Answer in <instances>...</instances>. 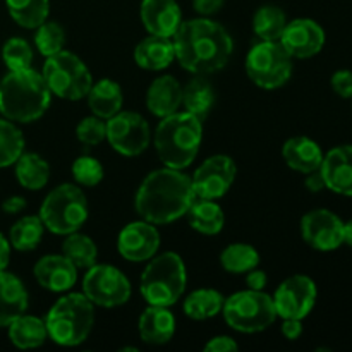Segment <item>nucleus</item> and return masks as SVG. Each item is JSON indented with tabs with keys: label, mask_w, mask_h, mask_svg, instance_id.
Wrapping results in <instances>:
<instances>
[{
	"label": "nucleus",
	"mask_w": 352,
	"mask_h": 352,
	"mask_svg": "<svg viewBox=\"0 0 352 352\" xmlns=\"http://www.w3.org/2000/svg\"><path fill=\"white\" fill-rule=\"evenodd\" d=\"M172 38L175 58L181 67L196 76L223 69L234 52L232 36L222 24L208 17L182 21Z\"/></svg>",
	"instance_id": "obj_1"
},
{
	"label": "nucleus",
	"mask_w": 352,
	"mask_h": 352,
	"mask_svg": "<svg viewBox=\"0 0 352 352\" xmlns=\"http://www.w3.org/2000/svg\"><path fill=\"white\" fill-rule=\"evenodd\" d=\"M196 195L189 175L177 168H158L138 188L134 206L138 215L153 226H165L184 217Z\"/></svg>",
	"instance_id": "obj_2"
},
{
	"label": "nucleus",
	"mask_w": 352,
	"mask_h": 352,
	"mask_svg": "<svg viewBox=\"0 0 352 352\" xmlns=\"http://www.w3.org/2000/svg\"><path fill=\"white\" fill-rule=\"evenodd\" d=\"M50 100L43 76L31 67L9 71L0 81V113L12 122L30 124L41 119Z\"/></svg>",
	"instance_id": "obj_3"
},
{
	"label": "nucleus",
	"mask_w": 352,
	"mask_h": 352,
	"mask_svg": "<svg viewBox=\"0 0 352 352\" xmlns=\"http://www.w3.org/2000/svg\"><path fill=\"white\" fill-rule=\"evenodd\" d=\"M203 140V122L189 112L164 117L155 131V148L165 167L184 170L198 157Z\"/></svg>",
	"instance_id": "obj_4"
},
{
	"label": "nucleus",
	"mask_w": 352,
	"mask_h": 352,
	"mask_svg": "<svg viewBox=\"0 0 352 352\" xmlns=\"http://www.w3.org/2000/svg\"><path fill=\"white\" fill-rule=\"evenodd\" d=\"M45 325L48 337L55 344L79 346L88 339L95 325V305L82 292L62 296L48 311Z\"/></svg>",
	"instance_id": "obj_5"
},
{
	"label": "nucleus",
	"mask_w": 352,
	"mask_h": 352,
	"mask_svg": "<svg viewBox=\"0 0 352 352\" xmlns=\"http://www.w3.org/2000/svg\"><path fill=\"white\" fill-rule=\"evenodd\" d=\"M188 284L186 265L177 253L155 254L141 275L140 291L151 306L170 308L182 298Z\"/></svg>",
	"instance_id": "obj_6"
},
{
	"label": "nucleus",
	"mask_w": 352,
	"mask_h": 352,
	"mask_svg": "<svg viewBox=\"0 0 352 352\" xmlns=\"http://www.w3.org/2000/svg\"><path fill=\"white\" fill-rule=\"evenodd\" d=\"M45 229L57 236L78 232L88 220V201L78 186L60 184L47 195L38 215Z\"/></svg>",
	"instance_id": "obj_7"
},
{
	"label": "nucleus",
	"mask_w": 352,
	"mask_h": 352,
	"mask_svg": "<svg viewBox=\"0 0 352 352\" xmlns=\"http://www.w3.org/2000/svg\"><path fill=\"white\" fill-rule=\"evenodd\" d=\"M227 325L241 333H258L274 325L278 318L274 299L263 291H239L223 301Z\"/></svg>",
	"instance_id": "obj_8"
},
{
	"label": "nucleus",
	"mask_w": 352,
	"mask_h": 352,
	"mask_svg": "<svg viewBox=\"0 0 352 352\" xmlns=\"http://www.w3.org/2000/svg\"><path fill=\"white\" fill-rule=\"evenodd\" d=\"M41 76L50 93L71 102L86 98L93 86V78L85 62L67 50L47 57Z\"/></svg>",
	"instance_id": "obj_9"
},
{
	"label": "nucleus",
	"mask_w": 352,
	"mask_h": 352,
	"mask_svg": "<svg viewBox=\"0 0 352 352\" xmlns=\"http://www.w3.org/2000/svg\"><path fill=\"white\" fill-rule=\"evenodd\" d=\"M248 78L263 89H277L292 76V57L280 41L254 45L246 57Z\"/></svg>",
	"instance_id": "obj_10"
},
{
	"label": "nucleus",
	"mask_w": 352,
	"mask_h": 352,
	"mask_svg": "<svg viewBox=\"0 0 352 352\" xmlns=\"http://www.w3.org/2000/svg\"><path fill=\"white\" fill-rule=\"evenodd\" d=\"M82 294L96 306L117 308L129 301L131 282L112 265H93L82 278Z\"/></svg>",
	"instance_id": "obj_11"
},
{
	"label": "nucleus",
	"mask_w": 352,
	"mask_h": 352,
	"mask_svg": "<svg viewBox=\"0 0 352 352\" xmlns=\"http://www.w3.org/2000/svg\"><path fill=\"white\" fill-rule=\"evenodd\" d=\"M107 140L117 153L138 157L150 146V126L140 113L117 112L107 119Z\"/></svg>",
	"instance_id": "obj_12"
},
{
	"label": "nucleus",
	"mask_w": 352,
	"mask_h": 352,
	"mask_svg": "<svg viewBox=\"0 0 352 352\" xmlns=\"http://www.w3.org/2000/svg\"><path fill=\"white\" fill-rule=\"evenodd\" d=\"M316 284L306 275H292L285 278L274 294L277 316L282 320H305L316 305Z\"/></svg>",
	"instance_id": "obj_13"
},
{
	"label": "nucleus",
	"mask_w": 352,
	"mask_h": 352,
	"mask_svg": "<svg viewBox=\"0 0 352 352\" xmlns=\"http://www.w3.org/2000/svg\"><path fill=\"white\" fill-rule=\"evenodd\" d=\"M237 167L227 155H213L206 158L192 174L191 182L196 198L219 199L227 195L236 179Z\"/></svg>",
	"instance_id": "obj_14"
},
{
	"label": "nucleus",
	"mask_w": 352,
	"mask_h": 352,
	"mask_svg": "<svg viewBox=\"0 0 352 352\" xmlns=\"http://www.w3.org/2000/svg\"><path fill=\"white\" fill-rule=\"evenodd\" d=\"M301 234L308 246L333 251L344 244V222L330 210H313L302 217Z\"/></svg>",
	"instance_id": "obj_15"
},
{
	"label": "nucleus",
	"mask_w": 352,
	"mask_h": 352,
	"mask_svg": "<svg viewBox=\"0 0 352 352\" xmlns=\"http://www.w3.org/2000/svg\"><path fill=\"white\" fill-rule=\"evenodd\" d=\"M160 248V234L153 223L146 220L131 222L120 230L117 250L127 261H150Z\"/></svg>",
	"instance_id": "obj_16"
},
{
	"label": "nucleus",
	"mask_w": 352,
	"mask_h": 352,
	"mask_svg": "<svg viewBox=\"0 0 352 352\" xmlns=\"http://www.w3.org/2000/svg\"><path fill=\"white\" fill-rule=\"evenodd\" d=\"M278 41L292 58H309L322 52L325 45V31L316 21L301 17L287 23Z\"/></svg>",
	"instance_id": "obj_17"
},
{
	"label": "nucleus",
	"mask_w": 352,
	"mask_h": 352,
	"mask_svg": "<svg viewBox=\"0 0 352 352\" xmlns=\"http://www.w3.org/2000/svg\"><path fill=\"white\" fill-rule=\"evenodd\" d=\"M140 14L144 30L155 36L172 38L182 24L181 7L175 0H143Z\"/></svg>",
	"instance_id": "obj_18"
},
{
	"label": "nucleus",
	"mask_w": 352,
	"mask_h": 352,
	"mask_svg": "<svg viewBox=\"0 0 352 352\" xmlns=\"http://www.w3.org/2000/svg\"><path fill=\"white\" fill-rule=\"evenodd\" d=\"M33 272L38 284L52 292L69 291L78 280V268L64 254H47L38 260Z\"/></svg>",
	"instance_id": "obj_19"
},
{
	"label": "nucleus",
	"mask_w": 352,
	"mask_h": 352,
	"mask_svg": "<svg viewBox=\"0 0 352 352\" xmlns=\"http://www.w3.org/2000/svg\"><path fill=\"white\" fill-rule=\"evenodd\" d=\"M320 170L327 189L352 198V144H342L323 155Z\"/></svg>",
	"instance_id": "obj_20"
},
{
	"label": "nucleus",
	"mask_w": 352,
	"mask_h": 352,
	"mask_svg": "<svg viewBox=\"0 0 352 352\" xmlns=\"http://www.w3.org/2000/svg\"><path fill=\"white\" fill-rule=\"evenodd\" d=\"M182 105V86L172 76H162L150 85L146 93V107L153 116L164 117L177 112Z\"/></svg>",
	"instance_id": "obj_21"
},
{
	"label": "nucleus",
	"mask_w": 352,
	"mask_h": 352,
	"mask_svg": "<svg viewBox=\"0 0 352 352\" xmlns=\"http://www.w3.org/2000/svg\"><path fill=\"white\" fill-rule=\"evenodd\" d=\"M282 157L292 170L309 174L322 167L323 151L316 141L306 136H296L285 141L282 146Z\"/></svg>",
	"instance_id": "obj_22"
},
{
	"label": "nucleus",
	"mask_w": 352,
	"mask_h": 352,
	"mask_svg": "<svg viewBox=\"0 0 352 352\" xmlns=\"http://www.w3.org/2000/svg\"><path fill=\"white\" fill-rule=\"evenodd\" d=\"M175 333V316L164 306H148L140 316V337L151 346L167 344Z\"/></svg>",
	"instance_id": "obj_23"
},
{
	"label": "nucleus",
	"mask_w": 352,
	"mask_h": 352,
	"mask_svg": "<svg viewBox=\"0 0 352 352\" xmlns=\"http://www.w3.org/2000/svg\"><path fill=\"white\" fill-rule=\"evenodd\" d=\"M26 309L28 291L23 282L16 275L0 270V327H9Z\"/></svg>",
	"instance_id": "obj_24"
},
{
	"label": "nucleus",
	"mask_w": 352,
	"mask_h": 352,
	"mask_svg": "<svg viewBox=\"0 0 352 352\" xmlns=\"http://www.w3.org/2000/svg\"><path fill=\"white\" fill-rule=\"evenodd\" d=\"M175 50L172 38L151 36L140 41L134 50V60L141 69L146 71H162L174 62Z\"/></svg>",
	"instance_id": "obj_25"
},
{
	"label": "nucleus",
	"mask_w": 352,
	"mask_h": 352,
	"mask_svg": "<svg viewBox=\"0 0 352 352\" xmlns=\"http://www.w3.org/2000/svg\"><path fill=\"white\" fill-rule=\"evenodd\" d=\"M86 98H88V107L93 116L100 117V119L113 117L117 112H120L124 103L122 88L119 82L112 81V79H100V81L93 82Z\"/></svg>",
	"instance_id": "obj_26"
},
{
	"label": "nucleus",
	"mask_w": 352,
	"mask_h": 352,
	"mask_svg": "<svg viewBox=\"0 0 352 352\" xmlns=\"http://www.w3.org/2000/svg\"><path fill=\"white\" fill-rule=\"evenodd\" d=\"M186 215L189 217V226L203 236H217L222 232L226 223L223 210L217 205L215 199L196 198Z\"/></svg>",
	"instance_id": "obj_27"
},
{
	"label": "nucleus",
	"mask_w": 352,
	"mask_h": 352,
	"mask_svg": "<svg viewBox=\"0 0 352 352\" xmlns=\"http://www.w3.org/2000/svg\"><path fill=\"white\" fill-rule=\"evenodd\" d=\"M215 89L203 76L191 79L182 88V107L186 112L198 117L201 122L210 116L213 105H215Z\"/></svg>",
	"instance_id": "obj_28"
},
{
	"label": "nucleus",
	"mask_w": 352,
	"mask_h": 352,
	"mask_svg": "<svg viewBox=\"0 0 352 352\" xmlns=\"http://www.w3.org/2000/svg\"><path fill=\"white\" fill-rule=\"evenodd\" d=\"M9 339L19 349H36L48 339L45 320L31 315L17 316L9 325Z\"/></svg>",
	"instance_id": "obj_29"
},
{
	"label": "nucleus",
	"mask_w": 352,
	"mask_h": 352,
	"mask_svg": "<svg viewBox=\"0 0 352 352\" xmlns=\"http://www.w3.org/2000/svg\"><path fill=\"white\" fill-rule=\"evenodd\" d=\"M16 177L23 188L38 191L48 184L50 165L36 153H23L16 162Z\"/></svg>",
	"instance_id": "obj_30"
},
{
	"label": "nucleus",
	"mask_w": 352,
	"mask_h": 352,
	"mask_svg": "<svg viewBox=\"0 0 352 352\" xmlns=\"http://www.w3.org/2000/svg\"><path fill=\"white\" fill-rule=\"evenodd\" d=\"M223 298L215 289H198L192 291L184 301V313L191 320H210L222 313Z\"/></svg>",
	"instance_id": "obj_31"
},
{
	"label": "nucleus",
	"mask_w": 352,
	"mask_h": 352,
	"mask_svg": "<svg viewBox=\"0 0 352 352\" xmlns=\"http://www.w3.org/2000/svg\"><path fill=\"white\" fill-rule=\"evenodd\" d=\"M10 17L26 30H36L47 21L50 0H6Z\"/></svg>",
	"instance_id": "obj_32"
},
{
	"label": "nucleus",
	"mask_w": 352,
	"mask_h": 352,
	"mask_svg": "<svg viewBox=\"0 0 352 352\" xmlns=\"http://www.w3.org/2000/svg\"><path fill=\"white\" fill-rule=\"evenodd\" d=\"M287 26V16L277 6H263L254 12L253 31L260 40L278 41Z\"/></svg>",
	"instance_id": "obj_33"
},
{
	"label": "nucleus",
	"mask_w": 352,
	"mask_h": 352,
	"mask_svg": "<svg viewBox=\"0 0 352 352\" xmlns=\"http://www.w3.org/2000/svg\"><path fill=\"white\" fill-rule=\"evenodd\" d=\"M62 254L72 261L76 268H89L96 263L98 258V248L91 237L78 232L67 234L64 244H62Z\"/></svg>",
	"instance_id": "obj_34"
},
{
	"label": "nucleus",
	"mask_w": 352,
	"mask_h": 352,
	"mask_svg": "<svg viewBox=\"0 0 352 352\" xmlns=\"http://www.w3.org/2000/svg\"><path fill=\"white\" fill-rule=\"evenodd\" d=\"M220 263L229 274H248L260 265V253L251 244H230L220 254Z\"/></svg>",
	"instance_id": "obj_35"
},
{
	"label": "nucleus",
	"mask_w": 352,
	"mask_h": 352,
	"mask_svg": "<svg viewBox=\"0 0 352 352\" xmlns=\"http://www.w3.org/2000/svg\"><path fill=\"white\" fill-rule=\"evenodd\" d=\"M45 226L40 217H23L10 229V246L17 251H33L43 237Z\"/></svg>",
	"instance_id": "obj_36"
},
{
	"label": "nucleus",
	"mask_w": 352,
	"mask_h": 352,
	"mask_svg": "<svg viewBox=\"0 0 352 352\" xmlns=\"http://www.w3.org/2000/svg\"><path fill=\"white\" fill-rule=\"evenodd\" d=\"M24 146L26 141L16 122L0 119V168L16 164L17 158L24 153Z\"/></svg>",
	"instance_id": "obj_37"
},
{
	"label": "nucleus",
	"mask_w": 352,
	"mask_h": 352,
	"mask_svg": "<svg viewBox=\"0 0 352 352\" xmlns=\"http://www.w3.org/2000/svg\"><path fill=\"white\" fill-rule=\"evenodd\" d=\"M34 45L40 50L41 55L50 57V55L58 54L64 50L65 45V31L64 28L54 21H45L43 24L36 28V34H34Z\"/></svg>",
	"instance_id": "obj_38"
},
{
	"label": "nucleus",
	"mask_w": 352,
	"mask_h": 352,
	"mask_svg": "<svg viewBox=\"0 0 352 352\" xmlns=\"http://www.w3.org/2000/svg\"><path fill=\"white\" fill-rule=\"evenodd\" d=\"M2 58L9 71H21V69L31 67L33 50L23 38H10L3 43Z\"/></svg>",
	"instance_id": "obj_39"
},
{
	"label": "nucleus",
	"mask_w": 352,
	"mask_h": 352,
	"mask_svg": "<svg viewBox=\"0 0 352 352\" xmlns=\"http://www.w3.org/2000/svg\"><path fill=\"white\" fill-rule=\"evenodd\" d=\"M72 177L78 184L95 188L103 179V165L93 157H79L72 164Z\"/></svg>",
	"instance_id": "obj_40"
},
{
	"label": "nucleus",
	"mask_w": 352,
	"mask_h": 352,
	"mask_svg": "<svg viewBox=\"0 0 352 352\" xmlns=\"http://www.w3.org/2000/svg\"><path fill=\"white\" fill-rule=\"evenodd\" d=\"M76 136L82 144L96 146L107 138V122H103V119L96 116L86 117L76 127Z\"/></svg>",
	"instance_id": "obj_41"
},
{
	"label": "nucleus",
	"mask_w": 352,
	"mask_h": 352,
	"mask_svg": "<svg viewBox=\"0 0 352 352\" xmlns=\"http://www.w3.org/2000/svg\"><path fill=\"white\" fill-rule=\"evenodd\" d=\"M332 89L342 98H352V71H337L332 76Z\"/></svg>",
	"instance_id": "obj_42"
},
{
	"label": "nucleus",
	"mask_w": 352,
	"mask_h": 352,
	"mask_svg": "<svg viewBox=\"0 0 352 352\" xmlns=\"http://www.w3.org/2000/svg\"><path fill=\"white\" fill-rule=\"evenodd\" d=\"M239 349L237 342L227 336L213 337L208 344L205 346L206 352H236Z\"/></svg>",
	"instance_id": "obj_43"
},
{
	"label": "nucleus",
	"mask_w": 352,
	"mask_h": 352,
	"mask_svg": "<svg viewBox=\"0 0 352 352\" xmlns=\"http://www.w3.org/2000/svg\"><path fill=\"white\" fill-rule=\"evenodd\" d=\"M223 2L226 0H192V7L201 17H208L219 12L222 9Z\"/></svg>",
	"instance_id": "obj_44"
},
{
	"label": "nucleus",
	"mask_w": 352,
	"mask_h": 352,
	"mask_svg": "<svg viewBox=\"0 0 352 352\" xmlns=\"http://www.w3.org/2000/svg\"><path fill=\"white\" fill-rule=\"evenodd\" d=\"M280 332L285 339L298 340L302 336V323L301 320H284L280 327Z\"/></svg>",
	"instance_id": "obj_45"
},
{
	"label": "nucleus",
	"mask_w": 352,
	"mask_h": 352,
	"mask_svg": "<svg viewBox=\"0 0 352 352\" xmlns=\"http://www.w3.org/2000/svg\"><path fill=\"white\" fill-rule=\"evenodd\" d=\"M267 280H268L267 274H265L263 270H258V267L246 274L248 289H253V291H263L265 285H267Z\"/></svg>",
	"instance_id": "obj_46"
},
{
	"label": "nucleus",
	"mask_w": 352,
	"mask_h": 352,
	"mask_svg": "<svg viewBox=\"0 0 352 352\" xmlns=\"http://www.w3.org/2000/svg\"><path fill=\"white\" fill-rule=\"evenodd\" d=\"M305 184H306V188H308V191H311V192H320L327 188L325 179H323L322 170H320V168L318 170H313V172H309V174H306Z\"/></svg>",
	"instance_id": "obj_47"
},
{
	"label": "nucleus",
	"mask_w": 352,
	"mask_h": 352,
	"mask_svg": "<svg viewBox=\"0 0 352 352\" xmlns=\"http://www.w3.org/2000/svg\"><path fill=\"white\" fill-rule=\"evenodd\" d=\"M26 208V199L23 196H10L2 203V210L9 215H17Z\"/></svg>",
	"instance_id": "obj_48"
},
{
	"label": "nucleus",
	"mask_w": 352,
	"mask_h": 352,
	"mask_svg": "<svg viewBox=\"0 0 352 352\" xmlns=\"http://www.w3.org/2000/svg\"><path fill=\"white\" fill-rule=\"evenodd\" d=\"M10 261V243L0 234V270H6Z\"/></svg>",
	"instance_id": "obj_49"
},
{
	"label": "nucleus",
	"mask_w": 352,
	"mask_h": 352,
	"mask_svg": "<svg viewBox=\"0 0 352 352\" xmlns=\"http://www.w3.org/2000/svg\"><path fill=\"white\" fill-rule=\"evenodd\" d=\"M344 244L352 248V220L344 223Z\"/></svg>",
	"instance_id": "obj_50"
}]
</instances>
